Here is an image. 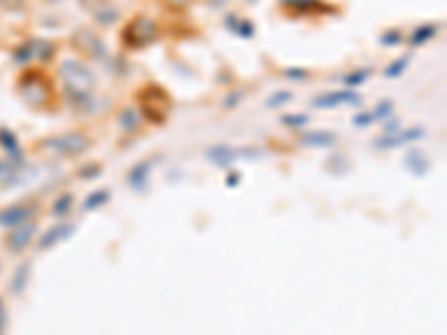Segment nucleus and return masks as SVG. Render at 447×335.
<instances>
[{"label": "nucleus", "instance_id": "7c9ffc66", "mask_svg": "<svg viewBox=\"0 0 447 335\" xmlns=\"http://www.w3.org/2000/svg\"><path fill=\"white\" fill-rule=\"evenodd\" d=\"M280 121H282V125H286V128H304L308 123V117L306 114H284Z\"/></svg>", "mask_w": 447, "mask_h": 335}, {"label": "nucleus", "instance_id": "5701e85b", "mask_svg": "<svg viewBox=\"0 0 447 335\" xmlns=\"http://www.w3.org/2000/svg\"><path fill=\"white\" fill-rule=\"evenodd\" d=\"M92 14H94V20L99 22V25H106V27L119 20V9L110 7V5H101L99 9L92 11Z\"/></svg>", "mask_w": 447, "mask_h": 335}, {"label": "nucleus", "instance_id": "ea45409f", "mask_svg": "<svg viewBox=\"0 0 447 335\" xmlns=\"http://www.w3.org/2000/svg\"><path fill=\"white\" fill-rule=\"evenodd\" d=\"M387 121H389V119H387ZM385 130H387V134L396 132V130H398V121H396V119H392V121H389V123L385 125Z\"/></svg>", "mask_w": 447, "mask_h": 335}, {"label": "nucleus", "instance_id": "a19ab883", "mask_svg": "<svg viewBox=\"0 0 447 335\" xmlns=\"http://www.w3.org/2000/svg\"><path fill=\"white\" fill-rule=\"evenodd\" d=\"M177 5H183V3H188V0H175Z\"/></svg>", "mask_w": 447, "mask_h": 335}, {"label": "nucleus", "instance_id": "6e6552de", "mask_svg": "<svg viewBox=\"0 0 447 335\" xmlns=\"http://www.w3.org/2000/svg\"><path fill=\"white\" fill-rule=\"evenodd\" d=\"M425 136V130L423 128H409V130H400V132H392V134H385L381 138H376V148H385V150H392V148H400V145H407L411 141H418V138Z\"/></svg>", "mask_w": 447, "mask_h": 335}, {"label": "nucleus", "instance_id": "0eeeda50", "mask_svg": "<svg viewBox=\"0 0 447 335\" xmlns=\"http://www.w3.org/2000/svg\"><path fill=\"white\" fill-rule=\"evenodd\" d=\"M360 103H362V97L347 87V90L329 92V94L313 99L311 106L315 110H331V108H340V106H360Z\"/></svg>", "mask_w": 447, "mask_h": 335}, {"label": "nucleus", "instance_id": "dca6fc26", "mask_svg": "<svg viewBox=\"0 0 447 335\" xmlns=\"http://www.w3.org/2000/svg\"><path fill=\"white\" fill-rule=\"evenodd\" d=\"M286 7H291L295 11H300V14H311V11H322V14H329V11H334V7L325 5L322 0H282Z\"/></svg>", "mask_w": 447, "mask_h": 335}, {"label": "nucleus", "instance_id": "4be33fe9", "mask_svg": "<svg viewBox=\"0 0 447 335\" xmlns=\"http://www.w3.org/2000/svg\"><path fill=\"white\" fill-rule=\"evenodd\" d=\"M226 25L231 27V31H235L237 36H242V38H253V34H255L253 22H250V20H239L237 16H228Z\"/></svg>", "mask_w": 447, "mask_h": 335}, {"label": "nucleus", "instance_id": "f704fd0d", "mask_svg": "<svg viewBox=\"0 0 447 335\" xmlns=\"http://www.w3.org/2000/svg\"><path fill=\"white\" fill-rule=\"evenodd\" d=\"M371 123H374V117H371V114H367V112L356 114V117H353V125H356V128H367V125H371Z\"/></svg>", "mask_w": 447, "mask_h": 335}, {"label": "nucleus", "instance_id": "aec40b11", "mask_svg": "<svg viewBox=\"0 0 447 335\" xmlns=\"http://www.w3.org/2000/svg\"><path fill=\"white\" fill-rule=\"evenodd\" d=\"M29 273H31V264H29V262L20 264V266L16 269V273H14V280H11V284H9L11 293L20 295L22 291H25V288H27V282H29Z\"/></svg>", "mask_w": 447, "mask_h": 335}, {"label": "nucleus", "instance_id": "f03ea898", "mask_svg": "<svg viewBox=\"0 0 447 335\" xmlns=\"http://www.w3.org/2000/svg\"><path fill=\"white\" fill-rule=\"evenodd\" d=\"M59 72H61V76L65 80V92H67V94H90V92L94 90V85H97L94 72H92L87 65H83L81 61L67 59V61H63Z\"/></svg>", "mask_w": 447, "mask_h": 335}, {"label": "nucleus", "instance_id": "ddd939ff", "mask_svg": "<svg viewBox=\"0 0 447 335\" xmlns=\"http://www.w3.org/2000/svg\"><path fill=\"white\" fill-rule=\"evenodd\" d=\"M150 172H152V161L150 159L139 161V164L132 166L130 172H128V186L134 192H146L148 181H150Z\"/></svg>", "mask_w": 447, "mask_h": 335}, {"label": "nucleus", "instance_id": "c85d7f7f", "mask_svg": "<svg viewBox=\"0 0 447 335\" xmlns=\"http://www.w3.org/2000/svg\"><path fill=\"white\" fill-rule=\"evenodd\" d=\"M293 101V94L289 90H280V92H275V94H271L269 97V101H267V108H282V106H286V103H291Z\"/></svg>", "mask_w": 447, "mask_h": 335}, {"label": "nucleus", "instance_id": "473e14b6", "mask_svg": "<svg viewBox=\"0 0 447 335\" xmlns=\"http://www.w3.org/2000/svg\"><path fill=\"white\" fill-rule=\"evenodd\" d=\"M242 97H244V92H242V90L231 92V94H228V97L224 99V108H226V110L237 108V106H239V101H242Z\"/></svg>", "mask_w": 447, "mask_h": 335}, {"label": "nucleus", "instance_id": "cd10ccee", "mask_svg": "<svg viewBox=\"0 0 447 335\" xmlns=\"http://www.w3.org/2000/svg\"><path fill=\"white\" fill-rule=\"evenodd\" d=\"M369 76H371V69H358V72H351V74H347L345 78H342V83L351 90V87H358V85L367 83V78H369Z\"/></svg>", "mask_w": 447, "mask_h": 335}, {"label": "nucleus", "instance_id": "79ce46f5", "mask_svg": "<svg viewBox=\"0 0 447 335\" xmlns=\"http://www.w3.org/2000/svg\"><path fill=\"white\" fill-rule=\"evenodd\" d=\"M52 3H61V0H52Z\"/></svg>", "mask_w": 447, "mask_h": 335}, {"label": "nucleus", "instance_id": "b1692460", "mask_svg": "<svg viewBox=\"0 0 447 335\" xmlns=\"http://www.w3.org/2000/svg\"><path fill=\"white\" fill-rule=\"evenodd\" d=\"M34 59H36V48H34V41L20 45V48H16V52H14V61L18 65H29Z\"/></svg>", "mask_w": 447, "mask_h": 335}, {"label": "nucleus", "instance_id": "a878e982", "mask_svg": "<svg viewBox=\"0 0 447 335\" xmlns=\"http://www.w3.org/2000/svg\"><path fill=\"white\" fill-rule=\"evenodd\" d=\"M392 114H394V103L389 99H385L374 108L371 117H374V121H387V119H392Z\"/></svg>", "mask_w": 447, "mask_h": 335}, {"label": "nucleus", "instance_id": "9d476101", "mask_svg": "<svg viewBox=\"0 0 447 335\" xmlns=\"http://www.w3.org/2000/svg\"><path fill=\"white\" fill-rule=\"evenodd\" d=\"M36 215L34 206H9L5 211H0V226L3 228H14L18 224L31 222V217Z\"/></svg>", "mask_w": 447, "mask_h": 335}, {"label": "nucleus", "instance_id": "4c0bfd02", "mask_svg": "<svg viewBox=\"0 0 447 335\" xmlns=\"http://www.w3.org/2000/svg\"><path fill=\"white\" fill-rule=\"evenodd\" d=\"M239 181H242V175H239V172H228V177H226V186L228 188H235Z\"/></svg>", "mask_w": 447, "mask_h": 335}, {"label": "nucleus", "instance_id": "39448f33", "mask_svg": "<svg viewBox=\"0 0 447 335\" xmlns=\"http://www.w3.org/2000/svg\"><path fill=\"white\" fill-rule=\"evenodd\" d=\"M41 145L45 150H52L54 155L76 157V155H83L90 150V138L81 132H67V134L52 136V138H48V141H43Z\"/></svg>", "mask_w": 447, "mask_h": 335}, {"label": "nucleus", "instance_id": "423d86ee", "mask_svg": "<svg viewBox=\"0 0 447 335\" xmlns=\"http://www.w3.org/2000/svg\"><path fill=\"white\" fill-rule=\"evenodd\" d=\"M72 43H74V50L87 54L90 59L94 61H106L108 59V50L106 45H103V41L97 36L94 31L90 29H78L74 36H72Z\"/></svg>", "mask_w": 447, "mask_h": 335}, {"label": "nucleus", "instance_id": "20e7f679", "mask_svg": "<svg viewBox=\"0 0 447 335\" xmlns=\"http://www.w3.org/2000/svg\"><path fill=\"white\" fill-rule=\"evenodd\" d=\"M20 94L25 97V101L31 103V106L43 108L45 103L52 99V85H50L48 76H43L41 72H36V69H31V72H27L20 80Z\"/></svg>", "mask_w": 447, "mask_h": 335}, {"label": "nucleus", "instance_id": "1a4fd4ad", "mask_svg": "<svg viewBox=\"0 0 447 335\" xmlns=\"http://www.w3.org/2000/svg\"><path fill=\"white\" fill-rule=\"evenodd\" d=\"M36 224H31V222H25V224H18L11 228V235L7 239V248L11 252H22L29 244H31V239L36 237Z\"/></svg>", "mask_w": 447, "mask_h": 335}, {"label": "nucleus", "instance_id": "2f4dec72", "mask_svg": "<svg viewBox=\"0 0 447 335\" xmlns=\"http://www.w3.org/2000/svg\"><path fill=\"white\" fill-rule=\"evenodd\" d=\"M103 175V168L99 164H90L85 168L78 170V179H83V181H92V179H99Z\"/></svg>", "mask_w": 447, "mask_h": 335}, {"label": "nucleus", "instance_id": "f3484780", "mask_svg": "<svg viewBox=\"0 0 447 335\" xmlns=\"http://www.w3.org/2000/svg\"><path fill=\"white\" fill-rule=\"evenodd\" d=\"M0 143H3V148L9 152V157H11V161H14V164H22V150H20V145H18V141H16V136H14V132H9V130H0Z\"/></svg>", "mask_w": 447, "mask_h": 335}, {"label": "nucleus", "instance_id": "412c9836", "mask_svg": "<svg viewBox=\"0 0 447 335\" xmlns=\"http://www.w3.org/2000/svg\"><path fill=\"white\" fill-rule=\"evenodd\" d=\"M110 201V190H94V192H90L85 201H83V211L85 213H92V211H99V208H103Z\"/></svg>", "mask_w": 447, "mask_h": 335}, {"label": "nucleus", "instance_id": "2eb2a0df", "mask_svg": "<svg viewBox=\"0 0 447 335\" xmlns=\"http://www.w3.org/2000/svg\"><path fill=\"white\" fill-rule=\"evenodd\" d=\"M300 143L304 148H331L336 143V134L334 132H327V130H313V132H306L300 136Z\"/></svg>", "mask_w": 447, "mask_h": 335}, {"label": "nucleus", "instance_id": "58836bf2", "mask_svg": "<svg viewBox=\"0 0 447 335\" xmlns=\"http://www.w3.org/2000/svg\"><path fill=\"white\" fill-rule=\"evenodd\" d=\"M5 327H7V311H5L3 299H0V333L5 331Z\"/></svg>", "mask_w": 447, "mask_h": 335}, {"label": "nucleus", "instance_id": "f8f14e48", "mask_svg": "<svg viewBox=\"0 0 447 335\" xmlns=\"http://www.w3.org/2000/svg\"><path fill=\"white\" fill-rule=\"evenodd\" d=\"M206 159L215 164L217 168H231L235 161L239 159V148H231V145H213L206 150Z\"/></svg>", "mask_w": 447, "mask_h": 335}, {"label": "nucleus", "instance_id": "393cba45", "mask_svg": "<svg viewBox=\"0 0 447 335\" xmlns=\"http://www.w3.org/2000/svg\"><path fill=\"white\" fill-rule=\"evenodd\" d=\"M72 204H74V194H72V192H65V194H61V197L54 201L52 213H54L56 217H65L67 213L72 211Z\"/></svg>", "mask_w": 447, "mask_h": 335}, {"label": "nucleus", "instance_id": "f257e3e1", "mask_svg": "<svg viewBox=\"0 0 447 335\" xmlns=\"http://www.w3.org/2000/svg\"><path fill=\"white\" fill-rule=\"evenodd\" d=\"M136 101H139L141 114L152 123H164L170 114V108H173V99H170L168 92L157 83H150L143 90H139Z\"/></svg>", "mask_w": 447, "mask_h": 335}, {"label": "nucleus", "instance_id": "9b49d317", "mask_svg": "<svg viewBox=\"0 0 447 335\" xmlns=\"http://www.w3.org/2000/svg\"><path fill=\"white\" fill-rule=\"evenodd\" d=\"M74 226L72 224H56V226H52V228H48L45 230V235L41 237V244H38V248L41 250H50V248H54V246H59V244H63V241H67L72 235H74Z\"/></svg>", "mask_w": 447, "mask_h": 335}, {"label": "nucleus", "instance_id": "c756f323", "mask_svg": "<svg viewBox=\"0 0 447 335\" xmlns=\"http://www.w3.org/2000/svg\"><path fill=\"white\" fill-rule=\"evenodd\" d=\"M407 65H409L407 56H403V59H396L392 65L385 67V76H387V78H398V76H403V72L407 69Z\"/></svg>", "mask_w": 447, "mask_h": 335}, {"label": "nucleus", "instance_id": "4468645a", "mask_svg": "<svg viewBox=\"0 0 447 335\" xmlns=\"http://www.w3.org/2000/svg\"><path fill=\"white\" fill-rule=\"evenodd\" d=\"M403 166L414 177H425L430 172V159L423 150H407L405 157H403Z\"/></svg>", "mask_w": 447, "mask_h": 335}, {"label": "nucleus", "instance_id": "7ed1b4c3", "mask_svg": "<svg viewBox=\"0 0 447 335\" xmlns=\"http://www.w3.org/2000/svg\"><path fill=\"white\" fill-rule=\"evenodd\" d=\"M121 38H123L125 48L141 50L146 45H150L159 38V27L155 20L146 18V16H136L134 20H130L128 25H125Z\"/></svg>", "mask_w": 447, "mask_h": 335}, {"label": "nucleus", "instance_id": "bb28decb", "mask_svg": "<svg viewBox=\"0 0 447 335\" xmlns=\"http://www.w3.org/2000/svg\"><path fill=\"white\" fill-rule=\"evenodd\" d=\"M34 48H36V56H38L41 61H52V59H54V54H56L54 43L43 41V38L34 41Z\"/></svg>", "mask_w": 447, "mask_h": 335}, {"label": "nucleus", "instance_id": "a211bd4d", "mask_svg": "<svg viewBox=\"0 0 447 335\" xmlns=\"http://www.w3.org/2000/svg\"><path fill=\"white\" fill-rule=\"evenodd\" d=\"M117 123H119V128H121L123 132H136V130H139V125H141V114L136 112L134 108H125V110L119 114Z\"/></svg>", "mask_w": 447, "mask_h": 335}, {"label": "nucleus", "instance_id": "e433bc0d", "mask_svg": "<svg viewBox=\"0 0 447 335\" xmlns=\"http://www.w3.org/2000/svg\"><path fill=\"white\" fill-rule=\"evenodd\" d=\"M108 0H81V5L87 9V11H94V9H99L101 5H106Z\"/></svg>", "mask_w": 447, "mask_h": 335}, {"label": "nucleus", "instance_id": "6ab92c4d", "mask_svg": "<svg viewBox=\"0 0 447 335\" xmlns=\"http://www.w3.org/2000/svg\"><path fill=\"white\" fill-rule=\"evenodd\" d=\"M439 34V25H420L411 31L409 36V45L411 48H420V45H425L427 41H432L434 36Z\"/></svg>", "mask_w": 447, "mask_h": 335}, {"label": "nucleus", "instance_id": "72a5a7b5", "mask_svg": "<svg viewBox=\"0 0 447 335\" xmlns=\"http://www.w3.org/2000/svg\"><path fill=\"white\" fill-rule=\"evenodd\" d=\"M400 41H403V34H400L398 29H389L387 34H383V36H381L383 45H398Z\"/></svg>", "mask_w": 447, "mask_h": 335}, {"label": "nucleus", "instance_id": "c9c22d12", "mask_svg": "<svg viewBox=\"0 0 447 335\" xmlns=\"http://www.w3.org/2000/svg\"><path fill=\"white\" fill-rule=\"evenodd\" d=\"M284 76L286 78H293V80H304L306 76H308V72H306V69H284Z\"/></svg>", "mask_w": 447, "mask_h": 335}]
</instances>
